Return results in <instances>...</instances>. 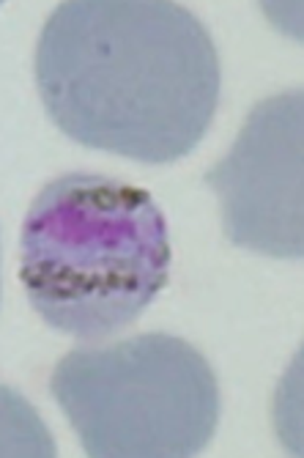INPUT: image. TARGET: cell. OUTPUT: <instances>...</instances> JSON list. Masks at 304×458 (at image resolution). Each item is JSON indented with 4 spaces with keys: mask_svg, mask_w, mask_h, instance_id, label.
<instances>
[{
    "mask_svg": "<svg viewBox=\"0 0 304 458\" xmlns=\"http://www.w3.org/2000/svg\"><path fill=\"white\" fill-rule=\"evenodd\" d=\"M36 86L74 143L170 165L206 138L223 69L206 25L179 4L69 0L38 36Z\"/></svg>",
    "mask_w": 304,
    "mask_h": 458,
    "instance_id": "obj_1",
    "label": "cell"
},
{
    "mask_svg": "<svg viewBox=\"0 0 304 458\" xmlns=\"http://www.w3.org/2000/svg\"><path fill=\"white\" fill-rule=\"evenodd\" d=\"M170 236L156 200L126 182L66 174L30 203L20 280L47 327L102 341L132 327L170 280Z\"/></svg>",
    "mask_w": 304,
    "mask_h": 458,
    "instance_id": "obj_2",
    "label": "cell"
},
{
    "mask_svg": "<svg viewBox=\"0 0 304 458\" xmlns=\"http://www.w3.org/2000/svg\"><path fill=\"white\" fill-rule=\"evenodd\" d=\"M50 393L91 458H190L220 426L214 368L167 332L69 352Z\"/></svg>",
    "mask_w": 304,
    "mask_h": 458,
    "instance_id": "obj_3",
    "label": "cell"
},
{
    "mask_svg": "<svg viewBox=\"0 0 304 458\" xmlns=\"http://www.w3.org/2000/svg\"><path fill=\"white\" fill-rule=\"evenodd\" d=\"M301 143L304 99L301 91H288L258 102L231 154L206 174L236 247L301 259Z\"/></svg>",
    "mask_w": 304,
    "mask_h": 458,
    "instance_id": "obj_4",
    "label": "cell"
},
{
    "mask_svg": "<svg viewBox=\"0 0 304 458\" xmlns=\"http://www.w3.org/2000/svg\"><path fill=\"white\" fill-rule=\"evenodd\" d=\"M58 447L38 411L17 390L0 385V458H55Z\"/></svg>",
    "mask_w": 304,
    "mask_h": 458,
    "instance_id": "obj_5",
    "label": "cell"
}]
</instances>
